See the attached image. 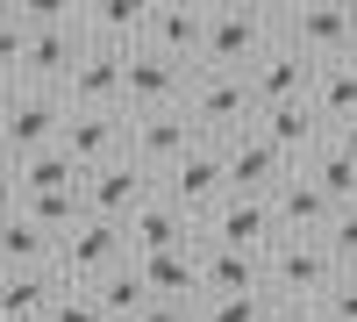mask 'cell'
<instances>
[{"label": "cell", "instance_id": "cell-39", "mask_svg": "<svg viewBox=\"0 0 357 322\" xmlns=\"http://www.w3.org/2000/svg\"><path fill=\"white\" fill-rule=\"evenodd\" d=\"M272 322H321V315H314V308H279Z\"/></svg>", "mask_w": 357, "mask_h": 322}, {"label": "cell", "instance_id": "cell-16", "mask_svg": "<svg viewBox=\"0 0 357 322\" xmlns=\"http://www.w3.org/2000/svg\"><path fill=\"white\" fill-rule=\"evenodd\" d=\"M65 151L86 165V172H100L107 158H122L129 151V115H114V108H72V122H65Z\"/></svg>", "mask_w": 357, "mask_h": 322}, {"label": "cell", "instance_id": "cell-19", "mask_svg": "<svg viewBox=\"0 0 357 322\" xmlns=\"http://www.w3.org/2000/svg\"><path fill=\"white\" fill-rule=\"evenodd\" d=\"M65 301V272H0V315L8 322H50V308Z\"/></svg>", "mask_w": 357, "mask_h": 322}, {"label": "cell", "instance_id": "cell-35", "mask_svg": "<svg viewBox=\"0 0 357 322\" xmlns=\"http://www.w3.org/2000/svg\"><path fill=\"white\" fill-rule=\"evenodd\" d=\"M50 322H107V308L93 301V286H65V301L50 308Z\"/></svg>", "mask_w": 357, "mask_h": 322}, {"label": "cell", "instance_id": "cell-23", "mask_svg": "<svg viewBox=\"0 0 357 322\" xmlns=\"http://www.w3.org/2000/svg\"><path fill=\"white\" fill-rule=\"evenodd\" d=\"M143 286H151V301H186L200 308L207 286H200V251H165V258H136Z\"/></svg>", "mask_w": 357, "mask_h": 322}, {"label": "cell", "instance_id": "cell-22", "mask_svg": "<svg viewBox=\"0 0 357 322\" xmlns=\"http://www.w3.org/2000/svg\"><path fill=\"white\" fill-rule=\"evenodd\" d=\"M257 129L279 143V151L293 158V165H307L321 143H329V122H321V108L314 101H293V108H272V115H257Z\"/></svg>", "mask_w": 357, "mask_h": 322}, {"label": "cell", "instance_id": "cell-32", "mask_svg": "<svg viewBox=\"0 0 357 322\" xmlns=\"http://www.w3.org/2000/svg\"><path fill=\"white\" fill-rule=\"evenodd\" d=\"M22 65H29V22L22 8H0V79L22 86Z\"/></svg>", "mask_w": 357, "mask_h": 322}, {"label": "cell", "instance_id": "cell-42", "mask_svg": "<svg viewBox=\"0 0 357 322\" xmlns=\"http://www.w3.org/2000/svg\"><path fill=\"white\" fill-rule=\"evenodd\" d=\"M350 65H357V57H350Z\"/></svg>", "mask_w": 357, "mask_h": 322}, {"label": "cell", "instance_id": "cell-11", "mask_svg": "<svg viewBox=\"0 0 357 322\" xmlns=\"http://www.w3.org/2000/svg\"><path fill=\"white\" fill-rule=\"evenodd\" d=\"M93 50V36H86V22L65 15L50 29H29V65H22V86H50V94H65V79L79 72V57Z\"/></svg>", "mask_w": 357, "mask_h": 322}, {"label": "cell", "instance_id": "cell-34", "mask_svg": "<svg viewBox=\"0 0 357 322\" xmlns=\"http://www.w3.org/2000/svg\"><path fill=\"white\" fill-rule=\"evenodd\" d=\"M314 315H321V322H357V272H336V286L321 294Z\"/></svg>", "mask_w": 357, "mask_h": 322}, {"label": "cell", "instance_id": "cell-15", "mask_svg": "<svg viewBox=\"0 0 357 322\" xmlns=\"http://www.w3.org/2000/svg\"><path fill=\"white\" fill-rule=\"evenodd\" d=\"M122 94H129V50H107V43H93L79 57V72L65 79L72 108H114L122 115Z\"/></svg>", "mask_w": 357, "mask_h": 322}, {"label": "cell", "instance_id": "cell-31", "mask_svg": "<svg viewBox=\"0 0 357 322\" xmlns=\"http://www.w3.org/2000/svg\"><path fill=\"white\" fill-rule=\"evenodd\" d=\"M193 315H200V322H272L279 301H272V294H207Z\"/></svg>", "mask_w": 357, "mask_h": 322}, {"label": "cell", "instance_id": "cell-28", "mask_svg": "<svg viewBox=\"0 0 357 322\" xmlns=\"http://www.w3.org/2000/svg\"><path fill=\"white\" fill-rule=\"evenodd\" d=\"M93 301L107 308V322H136L143 308H151V286H143V272H136V258H129L122 272H107V279L93 286Z\"/></svg>", "mask_w": 357, "mask_h": 322}, {"label": "cell", "instance_id": "cell-13", "mask_svg": "<svg viewBox=\"0 0 357 322\" xmlns=\"http://www.w3.org/2000/svg\"><path fill=\"white\" fill-rule=\"evenodd\" d=\"M193 143H207V136L193 129V115H186V108H172V115H129V158H136V165H151L158 180L193 151Z\"/></svg>", "mask_w": 357, "mask_h": 322}, {"label": "cell", "instance_id": "cell-10", "mask_svg": "<svg viewBox=\"0 0 357 322\" xmlns=\"http://www.w3.org/2000/svg\"><path fill=\"white\" fill-rule=\"evenodd\" d=\"M279 36L314 65H343L357 57V8H293L279 15Z\"/></svg>", "mask_w": 357, "mask_h": 322}, {"label": "cell", "instance_id": "cell-7", "mask_svg": "<svg viewBox=\"0 0 357 322\" xmlns=\"http://www.w3.org/2000/svg\"><path fill=\"white\" fill-rule=\"evenodd\" d=\"M186 94H193V65H178V57H165V50H151V43L129 50L122 115H172V108H186Z\"/></svg>", "mask_w": 357, "mask_h": 322}, {"label": "cell", "instance_id": "cell-1", "mask_svg": "<svg viewBox=\"0 0 357 322\" xmlns=\"http://www.w3.org/2000/svg\"><path fill=\"white\" fill-rule=\"evenodd\" d=\"M264 50H279V15H264V8H207L200 72H250Z\"/></svg>", "mask_w": 357, "mask_h": 322}, {"label": "cell", "instance_id": "cell-3", "mask_svg": "<svg viewBox=\"0 0 357 322\" xmlns=\"http://www.w3.org/2000/svg\"><path fill=\"white\" fill-rule=\"evenodd\" d=\"M186 115L207 143H229L257 129V94H250V72H193V94H186Z\"/></svg>", "mask_w": 357, "mask_h": 322}, {"label": "cell", "instance_id": "cell-14", "mask_svg": "<svg viewBox=\"0 0 357 322\" xmlns=\"http://www.w3.org/2000/svg\"><path fill=\"white\" fill-rule=\"evenodd\" d=\"M250 94H257V115L293 108V101H314V57H301V50L279 36V50H264L257 65H250Z\"/></svg>", "mask_w": 357, "mask_h": 322}, {"label": "cell", "instance_id": "cell-8", "mask_svg": "<svg viewBox=\"0 0 357 322\" xmlns=\"http://www.w3.org/2000/svg\"><path fill=\"white\" fill-rule=\"evenodd\" d=\"M158 193L172 200V208H186L193 222H207L229 200V165H222V143H193L186 158H178L165 180H158Z\"/></svg>", "mask_w": 357, "mask_h": 322}, {"label": "cell", "instance_id": "cell-29", "mask_svg": "<svg viewBox=\"0 0 357 322\" xmlns=\"http://www.w3.org/2000/svg\"><path fill=\"white\" fill-rule=\"evenodd\" d=\"M301 172H314V186L336 200V208H357V158L350 151H336V143H321V151L301 165Z\"/></svg>", "mask_w": 357, "mask_h": 322}, {"label": "cell", "instance_id": "cell-36", "mask_svg": "<svg viewBox=\"0 0 357 322\" xmlns=\"http://www.w3.org/2000/svg\"><path fill=\"white\" fill-rule=\"evenodd\" d=\"M136 322H200V315H193L186 301H151V308H143Z\"/></svg>", "mask_w": 357, "mask_h": 322}, {"label": "cell", "instance_id": "cell-24", "mask_svg": "<svg viewBox=\"0 0 357 322\" xmlns=\"http://www.w3.org/2000/svg\"><path fill=\"white\" fill-rule=\"evenodd\" d=\"M143 43L200 72V50H207V8H158V15H151V36H143Z\"/></svg>", "mask_w": 357, "mask_h": 322}, {"label": "cell", "instance_id": "cell-26", "mask_svg": "<svg viewBox=\"0 0 357 322\" xmlns=\"http://www.w3.org/2000/svg\"><path fill=\"white\" fill-rule=\"evenodd\" d=\"M15 180L22 193H86V165L57 143V151H36V158H22L15 165Z\"/></svg>", "mask_w": 357, "mask_h": 322}, {"label": "cell", "instance_id": "cell-2", "mask_svg": "<svg viewBox=\"0 0 357 322\" xmlns=\"http://www.w3.org/2000/svg\"><path fill=\"white\" fill-rule=\"evenodd\" d=\"M264 286L279 308H321V294L336 286V258L321 237H279V251L264 258Z\"/></svg>", "mask_w": 357, "mask_h": 322}, {"label": "cell", "instance_id": "cell-30", "mask_svg": "<svg viewBox=\"0 0 357 322\" xmlns=\"http://www.w3.org/2000/svg\"><path fill=\"white\" fill-rule=\"evenodd\" d=\"M22 215L36 222V229H50L57 244H65L72 229L86 222V193H22Z\"/></svg>", "mask_w": 357, "mask_h": 322}, {"label": "cell", "instance_id": "cell-18", "mask_svg": "<svg viewBox=\"0 0 357 322\" xmlns=\"http://www.w3.org/2000/svg\"><path fill=\"white\" fill-rule=\"evenodd\" d=\"M272 215H279V237H321V229L336 222V200L314 186V172H293L272 193Z\"/></svg>", "mask_w": 357, "mask_h": 322}, {"label": "cell", "instance_id": "cell-21", "mask_svg": "<svg viewBox=\"0 0 357 322\" xmlns=\"http://www.w3.org/2000/svg\"><path fill=\"white\" fill-rule=\"evenodd\" d=\"M200 286L207 294H272V286H264V258L207 244V229H200Z\"/></svg>", "mask_w": 357, "mask_h": 322}, {"label": "cell", "instance_id": "cell-37", "mask_svg": "<svg viewBox=\"0 0 357 322\" xmlns=\"http://www.w3.org/2000/svg\"><path fill=\"white\" fill-rule=\"evenodd\" d=\"M15 208H22V180H15V165L0 158V222H8Z\"/></svg>", "mask_w": 357, "mask_h": 322}, {"label": "cell", "instance_id": "cell-9", "mask_svg": "<svg viewBox=\"0 0 357 322\" xmlns=\"http://www.w3.org/2000/svg\"><path fill=\"white\" fill-rule=\"evenodd\" d=\"M222 165H229V193H243V200H272V193L293 180V172H301V165H293L264 129L229 136V143H222Z\"/></svg>", "mask_w": 357, "mask_h": 322}, {"label": "cell", "instance_id": "cell-41", "mask_svg": "<svg viewBox=\"0 0 357 322\" xmlns=\"http://www.w3.org/2000/svg\"><path fill=\"white\" fill-rule=\"evenodd\" d=\"M0 322H8V315H0Z\"/></svg>", "mask_w": 357, "mask_h": 322}, {"label": "cell", "instance_id": "cell-33", "mask_svg": "<svg viewBox=\"0 0 357 322\" xmlns=\"http://www.w3.org/2000/svg\"><path fill=\"white\" fill-rule=\"evenodd\" d=\"M321 244H329L336 272H357V208H336V222L321 229Z\"/></svg>", "mask_w": 357, "mask_h": 322}, {"label": "cell", "instance_id": "cell-4", "mask_svg": "<svg viewBox=\"0 0 357 322\" xmlns=\"http://www.w3.org/2000/svg\"><path fill=\"white\" fill-rule=\"evenodd\" d=\"M72 122V101L50 94V86H15V108H8V129H0V158L22 165L36 151H57V136Z\"/></svg>", "mask_w": 357, "mask_h": 322}, {"label": "cell", "instance_id": "cell-12", "mask_svg": "<svg viewBox=\"0 0 357 322\" xmlns=\"http://www.w3.org/2000/svg\"><path fill=\"white\" fill-rule=\"evenodd\" d=\"M200 229H207V244H229V251H250V258H272V251H279V215H272V200L229 193Z\"/></svg>", "mask_w": 357, "mask_h": 322}, {"label": "cell", "instance_id": "cell-25", "mask_svg": "<svg viewBox=\"0 0 357 322\" xmlns=\"http://www.w3.org/2000/svg\"><path fill=\"white\" fill-rule=\"evenodd\" d=\"M43 265H57V237L36 229L15 208L8 222H0V272H43Z\"/></svg>", "mask_w": 357, "mask_h": 322}, {"label": "cell", "instance_id": "cell-6", "mask_svg": "<svg viewBox=\"0 0 357 322\" xmlns=\"http://www.w3.org/2000/svg\"><path fill=\"white\" fill-rule=\"evenodd\" d=\"M129 265V229L122 222H100V215H86L65 244H57V272H65V286H100L107 272H122Z\"/></svg>", "mask_w": 357, "mask_h": 322}, {"label": "cell", "instance_id": "cell-38", "mask_svg": "<svg viewBox=\"0 0 357 322\" xmlns=\"http://www.w3.org/2000/svg\"><path fill=\"white\" fill-rule=\"evenodd\" d=\"M329 143H336V151H350V158H357V122H336V129H329Z\"/></svg>", "mask_w": 357, "mask_h": 322}, {"label": "cell", "instance_id": "cell-40", "mask_svg": "<svg viewBox=\"0 0 357 322\" xmlns=\"http://www.w3.org/2000/svg\"><path fill=\"white\" fill-rule=\"evenodd\" d=\"M8 108H15V86L0 79V129H8Z\"/></svg>", "mask_w": 357, "mask_h": 322}, {"label": "cell", "instance_id": "cell-5", "mask_svg": "<svg viewBox=\"0 0 357 322\" xmlns=\"http://www.w3.org/2000/svg\"><path fill=\"white\" fill-rule=\"evenodd\" d=\"M151 200H158V172L136 165L129 151L107 158L100 172H86V215H100V222H122V229H129Z\"/></svg>", "mask_w": 357, "mask_h": 322}, {"label": "cell", "instance_id": "cell-17", "mask_svg": "<svg viewBox=\"0 0 357 322\" xmlns=\"http://www.w3.org/2000/svg\"><path fill=\"white\" fill-rule=\"evenodd\" d=\"M165 251H200V222L158 193L151 208L129 222V258H165Z\"/></svg>", "mask_w": 357, "mask_h": 322}, {"label": "cell", "instance_id": "cell-27", "mask_svg": "<svg viewBox=\"0 0 357 322\" xmlns=\"http://www.w3.org/2000/svg\"><path fill=\"white\" fill-rule=\"evenodd\" d=\"M314 108H321V122H357V65L343 57V65H314Z\"/></svg>", "mask_w": 357, "mask_h": 322}, {"label": "cell", "instance_id": "cell-20", "mask_svg": "<svg viewBox=\"0 0 357 322\" xmlns=\"http://www.w3.org/2000/svg\"><path fill=\"white\" fill-rule=\"evenodd\" d=\"M151 0H93V8H79V22H86V36L93 43H107V50H136L143 36H151Z\"/></svg>", "mask_w": 357, "mask_h": 322}]
</instances>
